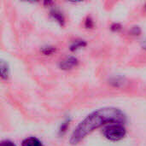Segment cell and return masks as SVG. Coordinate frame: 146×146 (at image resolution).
<instances>
[{
	"label": "cell",
	"mask_w": 146,
	"mask_h": 146,
	"mask_svg": "<svg viewBox=\"0 0 146 146\" xmlns=\"http://www.w3.org/2000/svg\"><path fill=\"white\" fill-rule=\"evenodd\" d=\"M21 146H44L43 143L35 137H29L23 139Z\"/></svg>",
	"instance_id": "52a82bcc"
},
{
	"label": "cell",
	"mask_w": 146,
	"mask_h": 146,
	"mask_svg": "<svg viewBox=\"0 0 146 146\" xmlns=\"http://www.w3.org/2000/svg\"><path fill=\"white\" fill-rule=\"evenodd\" d=\"M110 29H111L112 32L117 33V32H120L122 29V26L118 22H114V23H112L110 25Z\"/></svg>",
	"instance_id": "4fadbf2b"
},
{
	"label": "cell",
	"mask_w": 146,
	"mask_h": 146,
	"mask_svg": "<svg viewBox=\"0 0 146 146\" xmlns=\"http://www.w3.org/2000/svg\"><path fill=\"white\" fill-rule=\"evenodd\" d=\"M127 116L122 110L115 107H104L88 115L73 132L69 143L78 145L96 129L111 123H125Z\"/></svg>",
	"instance_id": "6da1fadb"
},
{
	"label": "cell",
	"mask_w": 146,
	"mask_h": 146,
	"mask_svg": "<svg viewBox=\"0 0 146 146\" xmlns=\"http://www.w3.org/2000/svg\"><path fill=\"white\" fill-rule=\"evenodd\" d=\"M141 48H142L144 50H145L146 51V38L145 39H144V40L141 42Z\"/></svg>",
	"instance_id": "9a60e30c"
},
{
	"label": "cell",
	"mask_w": 146,
	"mask_h": 146,
	"mask_svg": "<svg viewBox=\"0 0 146 146\" xmlns=\"http://www.w3.org/2000/svg\"><path fill=\"white\" fill-rule=\"evenodd\" d=\"M50 18H52L54 21H56L60 26L64 27L65 26V17L63 15V14L57 9H52L50 11Z\"/></svg>",
	"instance_id": "277c9868"
},
{
	"label": "cell",
	"mask_w": 146,
	"mask_h": 146,
	"mask_svg": "<svg viewBox=\"0 0 146 146\" xmlns=\"http://www.w3.org/2000/svg\"><path fill=\"white\" fill-rule=\"evenodd\" d=\"M0 146H16L12 141L10 140H3L2 141L1 143V145Z\"/></svg>",
	"instance_id": "5bb4252c"
},
{
	"label": "cell",
	"mask_w": 146,
	"mask_h": 146,
	"mask_svg": "<svg viewBox=\"0 0 146 146\" xmlns=\"http://www.w3.org/2000/svg\"><path fill=\"white\" fill-rule=\"evenodd\" d=\"M126 83H127L126 79L121 76H113L109 80V84H110L112 86L116 88L124 86Z\"/></svg>",
	"instance_id": "5b68a950"
},
{
	"label": "cell",
	"mask_w": 146,
	"mask_h": 146,
	"mask_svg": "<svg viewBox=\"0 0 146 146\" xmlns=\"http://www.w3.org/2000/svg\"><path fill=\"white\" fill-rule=\"evenodd\" d=\"M56 50V48L52 46V45H46L41 48L40 51L43 55L44 56H50L52 54H54Z\"/></svg>",
	"instance_id": "30bf717a"
},
{
	"label": "cell",
	"mask_w": 146,
	"mask_h": 146,
	"mask_svg": "<svg viewBox=\"0 0 146 146\" xmlns=\"http://www.w3.org/2000/svg\"><path fill=\"white\" fill-rule=\"evenodd\" d=\"M85 27L86 28L91 29L94 27V21L91 16H87L85 20Z\"/></svg>",
	"instance_id": "7c38bea8"
},
{
	"label": "cell",
	"mask_w": 146,
	"mask_h": 146,
	"mask_svg": "<svg viewBox=\"0 0 146 146\" xmlns=\"http://www.w3.org/2000/svg\"><path fill=\"white\" fill-rule=\"evenodd\" d=\"M145 10H146V4L145 5Z\"/></svg>",
	"instance_id": "2e32d148"
},
{
	"label": "cell",
	"mask_w": 146,
	"mask_h": 146,
	"mask_svg": "<svg viewBox=\"0 0 146 146\" xmlns=\"http://www.w3.org/2000/svg\"><path fill=\"white\" fill-rule=\"evenodd\" d=\"M104 138L110 141H120L127 135V128L123 123H111L103 129Z\"/></svg>",
	"instance_id": "7a4b0ae2"
},
{
	"label": "cell",
	"mask_w": 146,
	"mask_h": 146,
	"mask_svg": "<svg viewBox=\"0 0 146 146\" xmlns=\"http://www.w3.org/2000/svg\"><path fill=\"white\" fill-rule=\"evenodd\" d=\"M0 72L2 80H7L9 77V64L3 60H1L0 62Z\"/></svg>",
	"instance_id": "8992f818"
},
{
	"label": "cell",
	"mask_w": 146,
	"mask_h": 146,
	"mask_svg": "<svg viewBox=\"0 0 146 146\" xmlns=\"http://www.w3.org/2000/svg\"><path fill=\"white\" fill-rule=\"evenodd\" d=\"M79 65V60L73 56H67L59 62V68L62 70H70Z\"/></svg>",
	"instance_id": "3957f363"
},
{
	"label": "cell",
	"mask_w": 146,
	"mask_h": 146,
	"mask_svg": "<svg viewBox=\"0 0 146 146\" xmlns=\"http://www.w3.org/2000/svg\"><path fill=\"white\" fill-rule=\"evenodd\" d=\"M70 121H71L70 118H67L65 121H62V123L61 124L59 130H58V135L59 136H63L67 133L68 127H69V124H70Z\"/></svg>",
	"instance_id": "9c48e42d"
},
{
	"label": "cell",
	"mask_w": 146,
	"mask_h": 146,
	"mask_svg": "<svg viewBox=\"0 0 146 146\" xmlns=\"http://www.w3.org/2000/svg\"><path fill=\"white\" fill-rule=\"evenodd\" d=\"M86 45H87V43H86V40H83V39H76V40H74L71 44V45L69 47V50L72 52H74V51H77V50H80L82 48H85Z\"/></svg>",
	"instance_id": "ba28073f"
},
{
	"label": "cell",
	"mask_w": 146,
	"mask_h": 146,
	"mask_svg": "<svg viewBox=\"0 0 146 146\" xmlns=\"http://www.w3.org/2000/svg\"><path fill=\"white\" fill-rule=\"evenodd\" d=\"M129 33H130L132 36L139 37V36L142 33V30H141V28H140L139 26H134V27H131V29H130V31H129Z\"/></svg>",
	"instance_id": "8fae6325"
}]
</instances>
